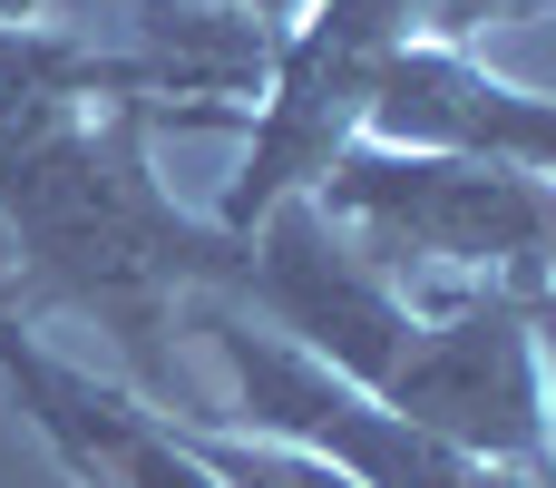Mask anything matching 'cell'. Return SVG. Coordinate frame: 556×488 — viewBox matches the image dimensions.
<instances>
[{
	"instance_id": "7",
	"label": "cell",
	"mask_w": 556,
	"mask_h": 488,
	"mask_svg": "<svg viewBox=\"0 0 556 488\" xmlns=\"http://www.w3.org/2000/svg\"><path fill=\"white\" fill-rule=\"evenodd\" d=\"M538 362H547V450H556V293H538Z\"/></svg>"
},
{
	"instance_id": "3",
	"label": "cell",
	"mask_w": 556,
	"mask_h": 488,
	"mask_svg": "<svg viewBox=\"0 0 556 488\" xmlns=\"http://www.w3.org/2000/svg\"><path fill=\"white\" fill-rule=\"evenodd\" d=\"M410 20H430V0H303V20L274 39V88L244 137V176L215 215L225 235H254L283 196H313L332 176V157L371 127V98L410 49Z\"/></svg>"
},
{
	"instance_id": "2",
	"label": "cell",
	"mask_w": 556,
	"mask_h": 488,
	"mask_svg": "<svg viewBox=\"0 0 556 488\" xmlns=\"http://www.w3.org/2000/svg\"><path fill=\"white\" fill-rule=\"evenodd\" d=\"M186 333H205V352L225 362L235 421H244L254 440L303 450V460L342 470L352 488H518V479H498L489 460H469V450L410 430L401 411H381L371 391H352L342 372H323L313 352H293L283 333H264V323H254L244 303H225V293H195V303H186Z\"/></svg>"
},
{
	"instance_id": "5",
	"label": "cell",
	"mask_w": 556,
	"mask_h": 488,
	"mask_svg": "<svg viewBox=\"0 0 556 488\" xmlns=\"http://www.w3.org/2000/svg\"><path fill=\"white\" fill-rule=\"evenodd\" d=\"M225 303H244L264 333H283L293 352H313V362L342 372L352 391H381V381L401 372L410 333H420V323L401 313V293L381 284V264H371L362 245H342L313 196H283V205L244 235V284H235Z\"/></svg>"
},
{
	"instance_id": "1",
	"label": "cell",
	"mask_w": 556,
	"mask_h": 488,
	"mask_svg": "<svg viewBox=\"0 0 556 488\" xmlns=\"http://www.w3.org/2000/svg\"><path fill=\"white\" fill-rule=\"evenodd\" d=\"M225 127V108H108V117H68L29 147H0V245H10V293L29 303H68L88 313L117 362L137 372L147 401H186L176 372V323L195 293H235L244 284V235L195 225L156 196L147 176V127Z\"/></svg>"
},
{
	"instance_id": "8",
	"label": "cell",
	"mask_w": 556,
	"mask_h": 488,
	"mask_svg": "<svg viewBox=\"0 0 556 488\" xmlns=\"http://www.w3.org/2000/svg\"><path fill=\"white\" fill-rule=\"evenodd\" d=\"M225 10H244V20H264V29H293V20H303V0H225Z\"/></svg>"
},
{
	"instance_id": "4",
	"label": "cell",
	"mask_w": 556,
	"mask_h": 488,
	"mask_svg": "<svg viewBox=\"0 0 556 488\" xmlns=\"http://www.w3.org/2000/svg\"><path fill=\"white\" fill-rule=\"evenodd\" d=\"M410 430L469 450V460H547V362H538V293L489 284L450 323L410 333L401 372L371 391Z\"/></svg>"
},
{
	"instance_id": "6",
	"label": "cell",
	"mask_w": 556,
	"mask_h": 488,
	"mask_svg": "<svg viewBox=\"0 0 556 488\" xmlns=\"http://www.w3.org/2000/svg\"><path fill=\"white\" fill-rule=\"evenodd\" d=\"M371 127L420 157H479V166H518V176L556 186V98H528V88L469 68L459 49H401L371 98Z\"/></svg>"
}]
</instances>
